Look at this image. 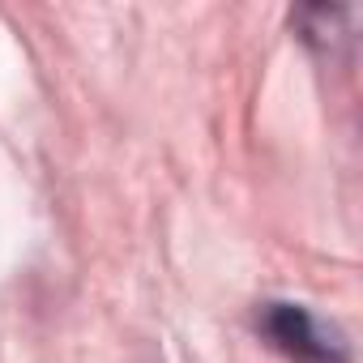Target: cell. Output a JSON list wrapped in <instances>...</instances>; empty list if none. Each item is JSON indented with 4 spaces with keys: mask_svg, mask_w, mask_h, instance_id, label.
I'll list each match as a JSON object with an SVG mask.
<instances>
[{
    "mask_svg": "<svg viewBox=\"0 0 363 363\" xmlns=\"http://www.w3.org/2000/svg\"><path fill=\"white\" fill-rule=\"evenodd\" d=\"M252 333L286 363H354L350 342L337 325L291 299H265L252 312Z\"/></svg>",
    "mask_w": 363,
    "mask_h": 363,
    "instance_id": "obj_1",
    "label": "cell"
},
{
    "mask_svg": "<svg viewBox=\"0 0 363 363\" xmlns=\"http://www.w3.org/2000/svg\"><path fill=\"white\" fill-rule=\"evenodd\" d=\"M291 26L295 35L316 52V56H329V60H342L354 43V9H342V5H308V9H295L291 13Z\"/></svg>",
    "mask_w": 363,
    "mask_h": 363,
    "instance_id": "obj_2",
    "label": "cell"
}]
</instances>
